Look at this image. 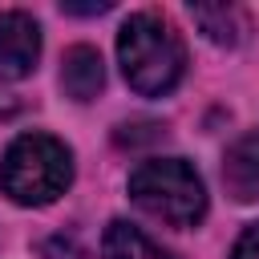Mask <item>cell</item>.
Here are the masks:
<instances>
[{
    "label": "cell",
    "mask_w": 259,
    "mask_h": 259,
    "mask_svg": "<svg viewBox=\"0 0 259 259\" xmlns=\"http://www.w3.org/2000/svg\"><path fill=\"white\" fill-rule=\"evenodd\" d=\"M117 61L134 93L162 97L186 73V49L158 12H134L117 32Z\"/></svg>",
    "instance_id": "6da1fadb"
},
{
    "label": "cell",
    "mask_w": 259,
    "mask_h": 259,
    "mask_svg": "<svg viewBox=\"0 0 259 259\" xmlns=\"http://www.w3.org/2000/svg\"><path fill=\"white\" fill-rule=\"evenodd\" d=\"M73 182V154L49 134H20L0 162V190L20 206H45Z\"/></svg>",
    "instance_id": "7a4b0ae2"
},
{
    "label": "cell",
    "mask_w": 259,
    "mask_h": 259,
    "mask_svg": "<svg viewBox=\"0 0 259 259\" xmlns=\"http://www.w3.org/2000/svg\"><path fill=\"white\" fill-rule=\"evenodd\" d=\"M130 194L142 210L170 227H194L206 214V190L190 162L182 158H150L130 174Z\"/></svg>",
    "instance_id": "3957f363"
},
{
    "label": "cell",
    "mask_w": 259,
    "mask_h": 259,
    "mask_svg": "<svg viewBox=\"0 0 259 259\" xmlns=\"http://www.w3.org/2000/svg\"><path fill=\"white\" fill-rule=\"evenodd\" d=\"M40 57V28L28 12H0V77H28Z\"/></svg>",
    "instance_id": "277c9868"
},
{
    "label": "cell",
    "mask_w": 259,
    "mask_h": 259,
    "mask_svg": "<svg viewBox=\"0 0 259 259\" xmlns=\"http://www.w3.org/2000/svg\"><path fill=\"white\" fill-rule=\"evenodd\" d=\"M223 186L235 202H259V130L243 134L223 158Z\"/></svg>",
    "instance_id": "5b68a950"
},
{
    "label": "cell",
    "mask_w": 259,
    "mask_h": 259,
    "mask_svg": "<svg viewBox=\"0 0 259 259\" xmlns=\"http://www.w3.org/2000/svg\"><path fill=\"white\" fill-rule=\"evenodd\" d=\"M105 85V65H101V53L89 49V45H73L61 61V89L73 97V101H93Z\"/></svg>",
    "instance_id": "8992f818"
},
{
    "label": "cell",
    "mask_w": 259,
    "mask_h": 259,
    "mask_svg": "<svg viewBox=\"0 0 259 259\" xmlns=\"http://www.w3.org/2000/svg\"><path fill=\"white\" fill-rule=\"evenodd\" d=\"M101 259H170L150 235H142L134 223L117 219L105 227V239H101Z\"/></svg>",
    "instance_id": "52a82bcc"
},
{
    "label": "cell",
    "mask_w": 259,
    "mask_h": 259,
    "mask_svg": "<svg viewBox=\"0 0 259 259\" xmlns=\"http://www.w3.org/2000/svg\"><path fill=\"white\" fill-rule=\"evenodd\" d=\"M190 16L202 24V32L219 45H239L247 32V16L235 4H190Z\"/></svg>",
    "instance_id": "ba28073f"
},
{
    "label": "cell",
    "mask_w": 259,
    "mask_h": 259,
    "mask_svg": "<svg viewBox=\"0 0 259 259\" xmlns=\"http://www.w3.org/2000/svg\"><path fill=\"white\" fill-rule=\"evenodd\" d=\"M231 259H259V223H251V227L239 235V243H235Z\"/></svg>",
    "instance_id": "9c48e42d"
},
{
    "label": "cell",
    "mask_w": 259,
    "mask_h": 259,
    "mask_svg": "<svg viewBox=\"0 0 259 259\" xmlns=\"http://www.w3.org/2000/svg\"><path fill=\"white\" fill-rule=\"evenodd\" d=\"M45 255H49V259H85L81 247H77L73 239H65V235H61V239H49V243H45Z\"/></svg>",
    "instance_id": "30bf717a"
},
{
    "label": "cell",
    "mask_w": 259,
    "mask_h": 259,
    "mask_svg": "<svg viewBox=\"0 0 259 259\" xmlns=\"http://www.w3.org/2000/svg\"><path fill=\"white\" fill-rule=\"evenodd\" d=\"M65 12L73 16H97V12H109V0H97V4H61Z\"/></svg>",
    "instance_id": "8fae6325"
}]
</instances>
